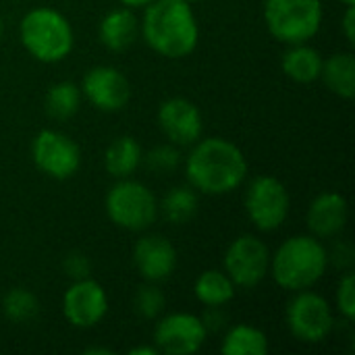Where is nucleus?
Here are the masks:
<instances>
[{"label":"nucleus","instance_id":"1","mask_svg":"<svg viewBox=\"0 0 355 355\" xmlns=\"http://www.w3.org/2000/svg\"><path fill=\"white\" fill-rule=\"evenodd\" d=\"M185 171L196 189L208 196H223L241 185L248 175V160L233 141L208 137L193 146Z\"/></svg>","mask_w":355,"mask_h":355},{"label":"nucleus","instance_id":"2","mask_svg":"<svg viewBox=\"0 0 355 355\" xmlns=\"http://www.w3.org/2000/svg\"><path fill=\"white\" fill-rule=\"evenodd\" d=\"M141 33L148 46L166 58L189 56L200 40L196 15L183 0H152L144 12Z\"/></svg>","mask_w":355,"mask_h":355},{"label":"nucleus","instance_id":"3","mask_svg":"<svg viewBox=\"0 0 355 355\" xmlns=\"http://www.w3.org/2000/svg\"><path fill=\"white\" fill-rule=\"evenodd\" d=\"M329 266V252L316 237L295 235L287 239L270 260L272 277L287 291H304L316 285Z\"/></svg>","mask_w":355,"mask_h":355},{"label":"nucleus","instance_id":"4","mask_svg":"<svg viewBox=\"0 0 355 355\" xmlns=\"http://www.w3.org/2000/svg\"><path fill=\"white\" fill-rule=\"evenodd\" d=\"M19 33L25 50L40 62H58L73 50L71 23L48 6L29 10L21 21Z\"/></svg>","mask_w":355,"mask_h":355},{"label":"nucleus","instance_id":"5","mask_svg":"<svg viewBox=\"0 0 355 355\" xmlns=\"http://www.w3.org/2000/svg\"><path fill=\"white\" fill-rule=\"evenodd\" d=\"M264 21L268 31L283 44H304L322 25L320 0H266Z\"/></svg>","mask_w":355,"mask_h":355},{"label":"nucleus","instance_id":"6","mask_svg":"<svg viewBox=\"0 0 355 355\" xmlns=\"http://www.w3.org/2000/svg\"><path fill=\"white\" fill-rule=\"evenodd\" d=\"M106 212L116 227L127 231H144L156 220L158 204L146 185L121 179L106 196Z\"/></svg>","mask_w":355,"mask_h":355},{"label":"nucleus","instance_id":"7","mask_svg":"<svg viewBox=\"0 0 355 355\" xmlns=\"http://www.w3.org/2000/svg\"><path fill=\"white\" fill-rule=\"evenodd\" d=\"M245 210L250 220L260 231L279 229L289 214V193L287 187L270 177H256L245 193Z\"/></svg>","mask_w":355,"mask_h":355},{"label":"nucleus","instance_id":"8","mask_svg":"<svg viewBox=\"0 0 355 355\" xmlns=\"http://www.w3.org/2000/svg\"><path fill=\"white\" fill-rule=\"evenodd\" d=\"M287 324L300 341L320 343L331 335L335 318L329 302L322 295L304 289L297 291L287 306Z\"/></svg>","mask_w":355,"mask_h":355},{"label":"nucleus","instance_id":"9","mask_svg":"<svg viewBox=\"0 0 355 355\" xmlns=\"http://www.w3.org/2000/svg\"><path fill=\"white\" fill-rule=\"evenodd\" d=\"M31 156L35 166L52 179H69L79 171L81 152L79 146L64 133L44 129L31 144Z\"/></svg>","mask_w":355,"mask_h":355},{"label":"nucleus","instance_id":"10","mask_svg":"<svg viewBox=\"0 0 355 355\" xmlns=\"http://www.w3.org/2000/svg\"><path fill=\"white\" fill-rule=\"evenodd\" d=\"M270 270V252L254 235L237 237L225 254V272L235 287H256Z\"/></svg>","mask_w":355,"mask_h":355},{"label":"nucleus","instance_id":"11","mask_svg":"<svg viewBox=\"0 0 355 355\" xmlns=\"http://www.w3.org/2000/svg\"><path fill=\"white\" fill-rule=\"evenodd\" d=\"M206 324L193 314L177 312L162 318L154 331L156 349L168 355L198 354L206 341Z\"/></svg>","mask_w":355,"mask_h":355},{"label":"nucleus","instance_id":"12","mask_svg":"<svg viewBox=\"0 0 355 355\" xmlns=\"http://www.w3.org/2000/svg\"><path fill=\"white\" fill-rule=\"evenodd\" d=\"M108 312V300L100 283L87 279L75 281L62 297V314L77 329L96 327Z\"/></svg>","mask_w":355,"mask_h":355},{"label":"nucleus","instance_id":"13","mask_svg":"<svg viewBox=\"0 0 355 355\" xmlns=\"http://www.w3.org/2000/svg\"><path fill=\"white\" fill-rule=\"evenodd\" d=\"M83 96L102 112H116L127 106L131 87L127 77L114 67H94L81 83Z\"/></svg>","mask_w":355,"mask_h":355},{"label":"nucleus","instance_id":"14","mask_svg":"<svg viewBox=\"0 0 355 355\" xmlns=\"http://www.w3.org/2000/svg\"><path fill=\"white\" fill-rule=\"evenodd\" d=\"M158 123L175 146H191L202 135V112L185 98H168L158 110Z\"/></svg>","mask_w":355,"mask_h":355},{"label":"nucleus","instance_id":"15","mask_svg":"<svg viewBox=\"0 0 355 355\" xmlns=\"http://www.w3.org/2000/svg\"><path fill=\"white\" fill-rule=\"evenodd\" d=\"M133 262L139 275L150 283L166 281L177 268V250L162 235L141 237L133 248Z\"/></svg>","mask_w":355,"mask_h":355},{"label":"nucleus","instance_id":"16","mask_svg":"<svg viewBox=\"0 0 355 355\" xmlns=\"http://www.w3.org/2000/svg\"><path fill=\"white\" fill-rule=\"evenodd\" d=\"M347 225V200L335 191L320 193L308 208V227L316 237H335Z\"/></svg>","mask_w":355,"mask_h":355},{"label":"nucleus","instance_id":"17","mask_svg":"<svg viewBox=\"0 0 355 355\" xmlns=\"http://www.w3.org/2000/svg\"><path fill=\"white\" fill-rule=\"evenodd\" d=\"M137 31H139L137 17L129 8H116L110 10L100 23V42L108 50L121 52L135 42Z\"/></svg>","mask_w":355,"mask_h":355},{"label":"nucleus","instance_id":"18","mask_svg":"<svg viewBox=\"0 0 355 355\" xmlns=\"http://www.w3.org/2000/svg\"><path fill=\"white\" fill-rule=\"evenodd\" d=\"M320 77L339 98L352 100L355 94V58L352 52H337L322 60Z\"/></svg>","mask_w":355,"mask_h":355},{"label":"nucleus","instance_id":"19","mask_svg":"<svg viewBox=\"0 0 355 355\" xmlns=\"http://www.w3.org/2000/svg\"><path fill=\"white\" fill-rule=\"evenodd\" d=\"M283 71L287 77H291L297 83H312V81L320 79L322 56L318 54V50H314L306 42L293 44L283 54Z\"/></svg>","mask_w":355,"mask_h":355},{"label":"nucleus","instance_id":"20","mask_svg":"<svg viewBox=\"0 0 355 355\" xmlns=\"http://www.w3.org/2000/svg\"><path fill=\"white\" fill-rule=\"evenodd\" d=\"M141 162V148L131 135L116 137L104 156V166L106 171L116 177V179H127L135 173V168Z\"/></svg>","mask_w":355,"mask_h":355},{"label":"nucleus","instance_id":"21","mask_svg":"<svg viewBox=\"0 0 355 355\" xmlns=\"http://www.w3.org/2000/svg\"><path fill=\"white\" fill-rule=\"evenodd\" d=\"M196 297L210 308H218L229 304L235 297V283L229 279L227 272L220 270H206L196 281Z\"/></svg>","mask_w":355,"mask_h":355},{"label":"nucleus","instance_id":"22","mask_svg":"<svg viewBox=\"0 0 355 355\" xmlns=\"http://www.w3.org/2000/svg\"><path fill=\"white\" fill-rule=\"evenodd\" d=\"M220 352L225 355H266L268 354V339L256 327L237 324L225 335Z\"/></svg>","mask_w":355,"mask_h":355},{"label":"nucleus","instance_id":"23","mask_svg":"<svg viewBox=\"0 0 355 355\" xmlns=\"http://www.w3.org/2000/svg\"><path fill=\"white\" fill-rule=\"evenodd\" d=\"M79 104H81V89L71 81L54 83L46 94V112L58 121L73 116L79 110Z\"/></svg>","mask_w":355,"mask_h":355},{"label":"nucleus","instance_id":"24","mask_svg":"<svg viewBox=\"0 0 355 355\" xmlns=\"http://www.w3.org/2000/svg\"><path fill=\"white\" fill-rule=\"evenodd\" d=\"M160 208H162V214L168 223L185 225L198 212V196L189 187H175L164 196Z\"/></svg>","mask_w":355,"mask_h":355},{"label":"nucleus","instance_id":"25","mask_svg":"<svg viewBox=\"0 0 355 355\" xmlns=\"http://www.w3.org/2000/svg\"><path fill=\"white\" fill-rule=\"evenodd\" d=\"M2 310H4V316L12 322H29L37 310H40V304L35 300V295L27 289H21V287H15L10 289L4 300H2Z\"/></svg>","mask_w":355,"mask_h":355},{"label":"nucleus","instance_id":"26","mask_svg":"<svg viewBox=\"0 0 355 355\" xmlns=\"http://www.w3.org/2000/svg\"><path fill=\"white\" fill-rule=\"evenodd\" d=\"M164 295L158 287L154 285H146V287H139L137 293H135V300H133V306H135V312L141 314L144 318H156L162 310H164Z\"/></svg>","mask_w":355,"mask_h":355},{"label":"nucleus","instance_id":"27","mask_svg":"<svg viewBox=\"0 0 355 355\" xmlns=\"http://www.w3.org/2000/svg\"><path fill=\"white\" fill-rule=\"evenodd\" d=\"M337 306L339 312L345 316L347 322L355 318V277L354 272H347L337 287Z\"/></svg>","mask_w":355,"mask_h":355},{"label":"nucleus","instance_id":"28","mask_svg":"<svg viewBox=\"0 0 355 355\" xmlns=\"http://www.w3.org/2000/svg\"><path fill=\"white\" fill-rule=\"evenodd\" d=\"M146 160H148V166L152 171L162 173V171L175 168L179 164V160H181V154H179V150L175 146H160V148L152 150Z\"/></svg>","mask_w":355,"mask_h":355},{"label":"nucleus","instance_id":"29","mask_svg":"<svg viewBox=\"0 0 355 355\" xmlns=\"http://www.w3.org/2000/svg\"><path fill=\"white\" fill-rule=\"evenodd\" d=\"M62 268H64L67 277L79 281V279H87V277H89L92 264H89V260H87L83 254H77V252H75V254H69V256L64 258Z\"/></svg>","mask_w":355,"mask_h":355},{"label":"nucleus","instance_id":"30","mask_svg":"<svg viewBox=\"0 0 355 355\" xmlns=\"http://www.w3.org/2000/svg\"><path fill=\"white\" fill-rule=\"evenodd\" d=\"M343 31H345V37L349 44L355 42V8L354 6H347V12L343 17Z\"/></svg>","mask_w":355,"mask_h":355},{"label":"nucleus","instance_id":"31","mask_svg":"<svg viewBox=\"0 0 355 355\" xmlns=\"http://www.w3.org/2000/svg\"><path fill=\"white\" fill-rule=\"evenodd\" d=\"M158 349L156 347H133L129 355H156Z\"/></svg>","mask_w":355,"mask_h":355},{"label":"nucleus","instance_id":"32","mask_svg":"<svg viewBox=\"0 0 355 355\" xmlns=\"http://www.w3.org/2000/svg\"><path fill=\"white\" fill-rule=\"evenodd\" d=\"M121 4L129 6V8H137V6H148L152 0H119Z\"/></svg>","mask_w":355,"mask_h":355},{"label":"nucleus","instance_id":"33","mask_svg":"<svg viewBox=\"0 0 355 355\" xmlns=\"http://www.w3.org/2000/svg\"><path fill=\"white\" fill-rule=\"evenodd\" d=\"M85 354H102V355H110L112 352L110 349H106V347H100V349H96V347H89V349H85Z\"/></svg>","mask_w":355,"mask_h":355},{"label":"nucleus","instance_id":"34","mask_svg":"<svg viewBox=\"0 0 355 355\" xmlns=\"http://www.w3.org/2000/svg\"><path fill=\"white\" fill-rule=\"evenodd\" d=\"M341 2H343L345 6H354L355 4V0H341Z\"/></svg>","mask_w":355,"mask_h":355},{"label":"nucleus","instance_id":"35","mask_svg":"<svg viewBox=\"0 0 355 355\" xmlns=\"http://www.w3.org/2000/svg\"><path fill=\"white\" fill-rule=\"evenodd\" d=\"M2 29H4V25H2V19H0V35H2Z\"/></svg>","mask_w":355,"mask_h":355},{"label":"nucleus","instance_id":"36","mask_svg":"<svg viewBox=\"0 0 355 355\" xmlns=\"http://www.w3.org/2000/svg\"><path fill=\"white\" fill-rule=\"evenodd\" d=\"M183 2H196V0H183Z\"/></svg>","mask_w":355,"mask_h":355}]
</instances>
